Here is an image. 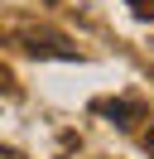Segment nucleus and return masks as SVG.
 Returning a JSON list of instances; mask_svg holds the SVG:
<instances>
[{"mask_svg": "<svg viewBox=\"0 0 154 159\" xmlns=\"http://www.w3.org/2000/svg\"><path fill=\"white\" fill-rule=\"evenodd\" d=\"M125 5L135 10V20H154V0H125Z\"/></svg>", "mask_w": 154, "mask_h": 159, "instance_id": "7ed1b4c3", "label": "nucleus"}, {"mask_svg": "<svg viewBox=\"0 0 154 159\" xmlns=\"http://www.w3.org/2000/svg\"><path fill=\"white\" fill-rule=\"evenodd\" d=\"M0 159H29V154H19V149H10V145H0Z\"/></svg>", "mask_w": 154, "mask_h": 159, "instance_id": "20e7f679", "label": "nucleus"}, {"mask_svg": "<svg viewBox=\"0 0 154 159\" xmlns=\"http://www.w3.org/2000/svg\"><path fill=\"white\" fill-rule=\"evenodd\" d=\"M96 111H101V116H111L116 125H135L130 116H140V106H135V101H101Z\"/></svg>", "mask_w": 154, "mask_h": 159, "instance_id": "f03ea898", "label": "nucleus"}, {"mask_svg": "<svg viewBox=\"0 0 154 159\" xmlns=\"http://www.w3.org/2000/svg\"><path fill=\"white\" fill-rule=\"evenodd\" d=\"M24 48L38 53V58H82L72 43H63V39H38V34H24Z\"/></svg>", "mask_w": 154, "mask_h": 159, "instance_id": "f257e3e1", "label": "nucleus"}]
</instances>
